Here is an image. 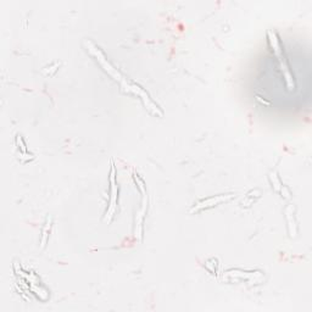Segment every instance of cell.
<instances>
[{"mask_svg":"<svg viewBox=\"0 0 312 312\" xmlns=\"http://www.w3.org/2000/svg\"><path fill=\"white\" fill-rule=\"evenodd\" d=\"M267 37H268V43L271 46L272 50H273L274 55L278 57V61L279 65H281V70L283 73V77L285 79V83H287V88L288 91H294L295 88V83H294V79H293L292 73L289 71V66H288L287 59H285L284 54H283V49L281 46V42H279L278 37H277L276 32L273 31H267Z\"/></svg>","mask_w":312,"mask_h":312,"instance_id":"cell-1","label":"cell"},{"mask_svg":"<svg viewBox=\"0 0 312 312\" xmlns=\"http://www.w3.org/2000/svg\"><path fill=\"white\" fill-rule=\"evenodd\" d=\"M84 43H86L87 48H88L89 52H91L92 55H94V56L97 57L98 61H99L100 65L103 66V68H104V70L106 71V72L109 73V75L112 76V77L115 78L116 81H121V79H122V76H121L120 73H118L117 71H116L115 68H113L109 62H107V60L105 59V56H104V55H103V52H100V50L98 49L97 47H94L93 44L91 43V42H84Z\"/></svg>","mask_w":312,"mask_h":312,"instance_id":"cell-2","label":"cell"},{"mask_svg":"<svg viewBox=\"0 0 312 312\" xmlns=\"http://www.w3.org/2000/svg\"><path fill=\"white\" fill-rule=\"evenodd\" d=\"M110 183H111V198H110V206L106 211V217L105 221L111 222V219L113 217V213L116 210V204H117V186H116V179H115V166L111 162V173H110Z\"/></svg>","mask_w":312,"mask_h":312,"instance_id":"cell-3","label":"cell"},{"mask_svg":"<svg viewBox=\"0 0 312 312\" xmlns=\"http://www.w3.org/2000/svg\"><path fill=\"white\" fill-rule=\"evenodd\" d=\"M234 194H227V195H217V197H212V198H208L206 200H203L199 204L194 206V208L190 210V212H194V211H199L203 210V208H212V206L218 205V204L228 202L232 198H234Z\"/></svg>","mask_w":312,"mask_h":312,"instance_id":"cell-4","label":"cell"},{"mask_svg":"<svg viewBox=\"0 0 312 312\" xmlns=\"http://www.w3.org/2000/svg\"><path fill=\"white\" fill-rule=\"evenodd\" d=\"M129 91H133L134 93L138 94L139 97H142V100H143V102H144L145 106H147L148 109L152 111L153 113H155V115H160V116L162 115V112H161V111H158L157 106H156L154 103H153L152 100L149 99L148 94H145V92L143 91L141 87H138V86H137V84H131V86H129Z\"/></svg>","mask_w":312,"mask_h":312,"instance_id":"cell-5","label":"cell"},{"mask_svg":"<svg viewBox=\"0 0 312 312\" xmlns=\"http://www.w3.org/2000/svg\"><path fill=\"white\" fill-rule=\"evenodd\" d=\"M290 208H292V205L288 206L287 208H285V217H287L288 219V228H289V234L290 237L294 238L295 235H297V222H295V217H294V213H290Z\"/></svg>","mask_w":312,"mask_h":312,"instance_id":"cell-6","label":"cell"},{"mask_svg":"<svg viewBox=\"0 0 312 312\" xmlns=\"http://www.w3.org/2000/svg\"><path fill=\"white\" fill-rule=\"evenodd\" d=\"M269 181H271V183L273 184V189L276 190V192H279V190L282 189V182H281V179L278 178V176H277V173L276 172H271V173H269Z\"/></svg>","mask_w":312,"mask_h":312,"instance_id":"cell-7","label":"cell"},{"mask_svg":"<svg viewBox=\"0 0 312 312\" xmlns=\"http://www.w3.org/2000/svg\"><path fill=\"white\" fill-rule=\"evenodd\" d=\"M50 226H52V224H50V218H48L46 226H44V228H43V237H42V248L46 247V244H47L48 233H49V231H50Z\"/></svg>","mask_w":312,"mask_h":312,"instance_id":"cell-8","label":"cell"}]
</instances>
